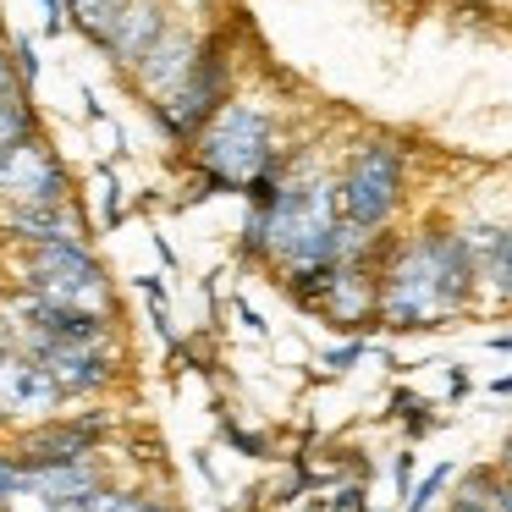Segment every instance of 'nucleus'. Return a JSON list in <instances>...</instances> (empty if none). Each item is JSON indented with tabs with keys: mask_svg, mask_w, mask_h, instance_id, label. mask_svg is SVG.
Returning a JSON list of instances; mask_svg holds the SVG:
<instances>
[{
	"mask_svg": "<svg viewBox=\"0 0 512 512\" xmlns=\"http://www.w3.org/2000/svg\"><path fill=\"white\" fill-rule=\"evenodd\" d=\"M479 270L463 232H419L380 270V325L391 331H430L474 303Z\"/></svg>",
	"mask_w": 512,
	"mask_h": 512,
	"instance_id": "1",
	"label": "nucleus"
},
{
	"mask_svg": "<svg viewBox=\"0 0 512 512\" xmlns=\"http://www.w3.org/2000/svg\"><path fill=\"white\" fill-rule=\"evenodd\" d=\"M248 254L259 259H281L287 270H309V265H358L375 232H358L342 221L336 210V182L314 177L287 188L270 210L248 215Z\"/></svg>",
	"mask_w": 512,
	"mask_h": 512,
	"instance_id": "2",
	"label": "nucleus"
},
{
	"mask_svg": "<svg viewBox=\"0 0 512 512\" xmlns=\"http://www.w3.org/2000/svg\"><path fill=\"white\" fill-rule=\"evenodd\" d=\"M199 171L215 188H248L254 177L276 171V127H270V111L254 100H226L221 111L210 116L199 138Z\"/></svg>",
	"mask_w": 512,
	"mask_h": 512,
	"instance_id": "3",
	"label": "nucleus"
},
{
	"mask_svg": "<svg viewBox=\"0 0 512 512\" xmlns=\"http://www.w3.org/2000/svg\"><path fill=\"white\" fill-rule=\"evenodd\" d=\"M28 298L50 303L67 314H111V281H105L100 259L83 243H50L34 248V265L23 276Z\"/></svg>",
	"mask_w": 512,
	"mask_h": 512,
	"instance_id": "4",
	"label": "nucleus"
},
{
	"mask_svg": "<svg viewBox=\"0 0 512 512\" xmlns=\"http://www.w3.org/2000/svg\"><path fill=\"white\" fill-rule=\"evenodd\" d=\"M402 177H408V166H402L397 144H364L347 160L342 182H336V210H342V221L358 226V232H380L402 204Z\"/></svg>",
	"mask_w": 512,
	"mask_h": 512,
	"instance_id": "5",
	"label": "nucleus"
},
{
	"mask_svg": "<svg viewBox=\"0 0 512 512\" xmlns=\"http://www.w3.org/2000/svg\"><path fill=\"white\" fill-rule=\"evenodd\" d=\"M226 83H232V61H226V50L221 45H199V56H193L182 89L155 105L160 122H166V133L182 138V144H193V138L210 127V116L226 105Z\"/></svg>",
	"mask_w": 512,
	"mask_h": 512,
	"instance_id": "6",
	"label": "nucleus"
},
{
	"mask_svg": "<svg viewBox=\"0 0 512 512\" xmlns=\"http://www.w3.org/2000/svg\"><path fill=\"white\" fill-rule=\"evenodd\" d=\"M72 177L56 160V149L39 133H28L23 144H12L0 155V199L17 210H67Z\"/></svg>",
	"mask_w": 512,
	"mask_h": 512,
	"instance_id": "7",
	"label": "nucleus"
},
{
	"mask_svg": "<svg viewBox=\"0 0 512 512\" xmlns=\"http://www.w3.org/2000/svg\"><path fill=\"white\" fill-rule=\"evenodd\" d=\"M45 364V375L56 380L61 402L67 397H94V391H105L116 380V358L111 347H83V342H50L39 347V353H28Z\"/></svg>",
	"mask_w": 512,
	"mask_h": 512,
	"instance_id": "8",
	"label": "nucleus"
},
{
	"mask_svg": "<svg viewBox=\"0 0 512 512\" xmlns=\"http://www.w3.org/2000/svg\"><path fill=\"white\" fill-rule=\"evenodd\" d=\"M56 408H61V391L39 358H28V353L0 358V413L6 419H45Z\"/></svg>",
	"mask_w": 512,
	"mask_h": 512,
	"instance_id": "9",
	"label": "nucleus"
},
{
	"mask_svg": "<svg viewBox=\"0 0 512 512\" xmlns=\"http://www.w3.org/2000/svg\"><path fill=\"white\" fill-rule=\"evenodd\" d=\"M193 56H199V45H193L188 34H182V28H160L155 34V45L144 50V56H138V67H133V83L138 89L149 94V100H166V94H177L182 89V78H188V67H193Z\"/></svg>",
	"mask_w": 512,
	"mask_h": 512,
	"instance_id": "10",
	"label": "nucleus"
},
{
	"mask_svg": "<svg viewBox=\"0 0 512 512\" xmlns=\"http://www.w3.org/2000/svg\"><path fill=\"white\" fill-rule=\"evenodd\" d=\"M105 441V419H61V424H39L34 435L23 441V463H83L94 457Z\"/></svg>",
	"mask_w": 512,
	"mask_h": 512,
	"instance_id": "11",
	"label": "nucleus"
},
{
	"mask_svg": "<svg viewBox=\"0 0 512 512\" xmlns=\"http://www.w3.org/2000/svg\"><path fill=\"white\" fill-rule=\"evenodd\" d=\"M320 314L342 331H358V325L380 320V276H369L364 259L358 265H342L331 281V292L320 298Z\"/></svg>",
	"mask_w": 512,
	"mask_h": 512,
	"instance_id": "12",
	"label": "nucleus"
},
{
	"mask_svg": "<svg viewBox=\"0 0 512 512\" xmlns=\"http://www.w3.org/2000/svg\"><path fill=\"white\" fill-rule=\"evenodd\" d=\"M160 28H166V17H160L155 6H149V0H127L122 12H116V23L100 34V50L116 61V67L133 72V67H138V56H144V50L155 45Z\"/></svg>",
	"mask_w": 512,
	"mask_h": 512,
	"instance_id": "13",
	"label": "nucleus"
},
{
	"mask_svg": "<svg viewBox=\"0 0 512 512\" xmlns=\"http://www.w3.org/2000/svg\"><path fill=\"white\" fill-rule=\"evenodd\" d=\"M28 474H34V501H39V512H45V507H67V501L89 496L94 485H105L100 457H83V463H34Z\"/></svg>",
	"mask_w": 512,
	"mask_h": 512,
	"instance_id": "14",
	"label": "nucleus"
},
{
	"mask_svg": "<svg viewBox=\"0 0 512 512\" xmlns=\"http://www.w3.org/2000/svg\"><path fill=\"white\" fill-rule=\"evenodd\" d=\"M12 232L34 248H50V243H78L72 237V215L67 210H17L12 215Z\"/></svg>",
	"mask_w": 512,
	"mask_h": 512,
	"instance_id": "15",
	"label": "nucleus"
},
{
	"mask_svg": "<svg viewBox=\"0 0 512 512\" xmlns=\"http://www.w3.org/2000/svg\"><path fill=\"white\" fill-rule=\"evenodd\" d=\"M61 512H166V507L149 501V496H122V490H111V485H94L89 496L67 501Z\"/></svg>",
	"mask_w": 512,
	"mask_h": 512,
	"instance_id": "16",
	"label": "nucleus"
},
{
	"mask_svg": "<svg viewBox=\"0 0 512 512\" xmlns=\"http://www.w3.org/2000/svg\"><path fill=\"white\" fill-rule=\"evenodd\" d=\"M122 6H127V0H61V12H67L72 23L94 39V45H100V34L116 23V12H122Z\"/></svg>",
	"mask_w": 512,
	"mask_h": 512,
	"instance_id": "17",
	"label": "nucleus"
},
{
	"mask_svg": "<svg viewBox=\"0 0 512 512\" xmlns=\"http://www.w3.org/2000/svg\"><path fill=\"white\" fill-rule=\"evenodd\" d=\"M28 133H34V111H28V89H17L0 100V155L12 144H23Z\"/></svg>",
	"mask_w": 512,
	"mask_h": 512,
	"instance_id": "18",
	"label": "nucleus"
},
{
	"mask_svg": "<svg viewBox=\"0 0 512 512\" xmlns=\"http://www.w3.org/2000/svg\"><path fill=\"white\" fill-rule=\"evenodd\" d=\"M468 496H479L490 512H512V479L501 474V468H474V474L463 479Z\"/></svg>",
	"mask_w": 512,
	"mask_h": 512,
	"instance_id": "19",
	"label": "nucleus"
},
{
	"mask_svg": "<svg viewBox=\"0 0 512 512\" xmlns=\"http://www.w3.org/2000/svg\"><path fill=\"white\" fill-rule=\"evenodd\" d=\"M12 501H34V474L17 452H0V507H12Z\"/></svg>",
	"mask_w": 512,
	"mask_h": 512,
	"instance_id": "20",
	"label": "nucleus"
},
{
	"mask_svg": "<svg viewBox=\"0 0 512 512\" xmlns=\"http://www.w3.org/2000/svg\"><path fill=\"white\" fill-rule=\"evenodd\" d=\"M479 281H490L496 298L512 303V226H501V243H496V254H490V265H485V276H479Z\"/></svg>",
	"mask_w": 512,
	"mask_h": 512,
	"instance_id": "21",
	"label": "nucleus"
},
{
	"mask_svg": "<svg viewBox=\"0 0 512 512\" xmlns=\"http://www.w3.org/2000/svg\"><path fill=\"white\" fill-rule=\"evenodd\" d=\"M446 479H452V463H441L435 474H424L419 485H413V496H408V507H402V512H424L435 496H441V485H446Z\"/></svg>",
	"mask_w": 512,
	"mask_h": 512,
	"instance_id": "22",
	"label": "nucleus"
},
{
	"mask_svg": "<svg viewBox=\"0 0 512 512\" xmlns=\"http://www.w3.org/2000/svg\"><path fill=\"white\" fill-rule=\"evenodd\" d=\"M358 358H364V342L331 347V353H325V369H347V364H358Z\"/></svg>",
	"mask_w": 512,
	"mask_h": 512,
	"instance_id": "23",
	"label": "nucleus"
},
{
	"mask_svg": "<svg viewBox=\"0 0 512 512\" xmlns=\"http://www.w3.org/2000/svg\"><path fill=\"white\" fill-rule=\"evenodd\" d=\"M17 89H28L23 78H17V67H12V56H6V50H0V100H6V94H17Z\"/></svg>",
	"mask_w": 512,
	"mask_h": 512,
	"instance_id": "24",
	"label": "nucleus"
},
{
	"mask_svg": "<svg viewBox=\"0 0 512 512\" xmlns=\"http://www.w3.org/2000/svg\"><path fill=\"white\" fill-rule=\"evenodd\" d=\"M17 78H23V83L39 78V61H34V45H28V39L17 45Z\"/></svg>",
	"mask_w": 512,
	"mask_h": 512,
	"instance_id": "25",
	"label": "nucleus"
},
{
	"mask_svg": "<svg viewBox=\"0 0 512 512\" xmlns=\"http://www.w3.org/2000/svg\"><path fill=\"white\" fill-rule=\"evenodd\" d=\"M452 512H490V507H485V501H479V496H468V490H463V496L452 501Z\"/></svg>",
	"mask_w": 512,
	"mask_h": 512,
	"instance_id": "26",
	"label": "nucleus"
},
{
	"mask_svg": "<svg viewBox=\"0 0 512 512\" xmlns=\"http://www.w3.org/2000/svg\"><path fill=\"white\" fill-rule=\"evenodd\" d=\"M408 479H413V457H397V485L408 490Z\"/></svg>",
	"mask_w": 512,
	"mask_h": 512,
	"instance_id": "27",
	"label": "nucleus"
},
{
	"mask_svg": "<svg viewBox=\"0 0 512 512\" xmlns=\"http://www.w3.org/2000/svg\"><path fill=\"white\" fill-rule=\"evenodd\" d=\"M496 468H501V474H507V479H512V441H507V446H501V463H496Z\"/></svg>",
	"mask_w": 512,
	"mask_h": 512,
	"instance_id": "28",
	"label": "nucleus"
},
{
	"mask_svg": "<svg viewBox=\"0 0 512 512\" xmlns=\"http://www.w3.org/2000/svg\"><path fill=\"white\" fill-rule=\"evenodd\" d=\"M490 391H501V397H507V391H512V375H501V380H496V386H490Z\"/></svg>",
	"mask_w": 512,
	"mask_h": 512,
	"instance_id": "29",
	"label": "nucleus"
},
{
	"mask_svg": "<svg viewBox=\"0 0 512 512\" xmlns=\"http://www.w3.org/2000/svg\"><path fill=\"white\" fill-rule=\"evenodd\" d=\"M490 347H501V353H512V336H496V342H490Z\"/></svg>",
	"mask_w": 512,
	"mask_h": 512,
	"instance_id": "30",
	"label": "nucleus"
},
{
	"mask_svg": "<svg viewBox=\"0 0 512 512\" xmlns=\"http://www.w3.org/2000/svg\"><path fill=\"white\" fill-rule=\"evenodd\" d=\"M45 512H61V507H45Z\"/></svg>",
	"mask_w": 512,
	"mask_h": 512,
	"instance_id": "31",
	"label": "nucleus"
}]
</instances>
